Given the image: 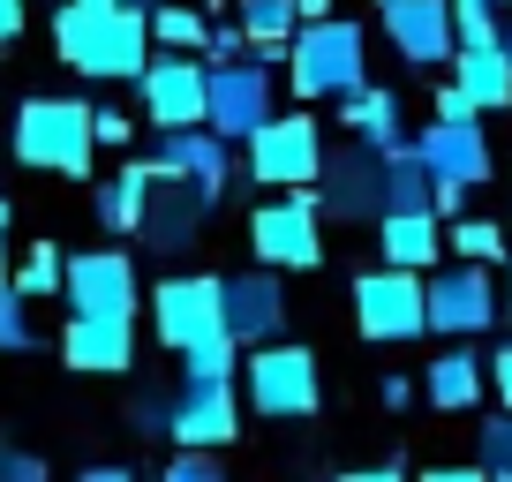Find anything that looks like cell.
<instances>
[{
  "label": "cell",
  "mask_w": 512,
  "mask_h": 482,
  "mask_svg": "<svg viewBox=\"0 0 512 482\" xmlns=\"http://www.w3.org/2000/svg\"><path fill=\"white\" fill-rule=\"evenodd\" d=\"M53 53L83 83H144V68L159 61L151 53V16H136V8H76V0L53 8Z\"/></svg>",
  "instance_id": "6da1fadb"
},
{
  "label": "cell",
  "mask_w": 512,
  "mask_h": 482,
  "mask_svg": "<svg viewBox=\"0 0 512 482\" xmlns=\"http://www.w3.org/2000/svg\"><path fill=\"white\" fill-rule=\"evenodd\" d=\"M16 159L31 174H61V181H91L98 159V129H91V106L83 98H23L16 106V129H8Z\"/></svg>",
  "instance_id": "7a4b0ae2"
},
{
  "label": "cell",
  "mask_w": 512,
  "mask_h": 482,
  "mask_svg": "<svg viewBox=\"0 0 512 482\" xmlns=\"http://www.w3.org/2000/svg\"><path fill=\"white\" fill-rule=\"evenodd\" d=\"M241 166H249L256 189L272 196H317L324 189V166H332V151H324V121L317 113H279V121H264V129L241 144Z\"/></svg>",
  "instance_id": "3957f363"
},
{
  "label": "cell",
  "mask_w": 512,
  "mask_h": 482,
  "mask_svg": "<svg viewBox=\"0 0 512 482\" xmlns=\"http://www.w3.org/2000/svg\"><path fill=\"white\" fill-rule=\"evenodd\" d=\"M287 83H294L302 106H317V98H339V106H347L354 91H369V31L354 16L302 23L294 61H287Z\"/></svg>",
  "instance_id": "277c9868"
},
{
  "label": "cell",
  "mask_w": 512,
  "mask_h": 482,
  "mask_svg": "<svg viewBox=\"0 0 512 482\" xmlns=\"http://www.w3.org/2000/svg\"><path fill=\"white\" fill-rule=\"evenodd\" d=\"M241 392H249V407L264 422H309L324 407V370L302 339H279V347L241 362Z\"/></svg>",
  "instance_id": "5b68a950"
},
{
  "label": "cell",
  "mask_w": 512,
  "mask_h": 482,
  "mask_svg": "<svg viewBox=\"0 0 512 482\" xmlns=\"http://www.w3.org/2000/svg\"><path fill=\"white\" fill-rule=\"evenodd\" d=\"M347 302H354V332L377 339V347H400V339L430 332V279H415V272H392V264L354 272Z\"/></svg>",
  "instance_id": "8992f818"
},
{
  "label": "cell",
  "mask_w": 512,
  "mask_h": 482,
  "mask_svg": "<svg viewBox=\"0 0 512 482\" xmlns=\"http://www.w3.org/2000/svg\"><path fill=\"white\" fill-rule=\"evenodd\" d=\"M151 332L166 354H196L211 339H226V279L211 272H174L151 287Z\"/></svg>",
  "instance_id": "52a82bcc"
},
{
  "label": "cell",
  "mask_w": 512,
  "mask_h": 482,
  "mask_svg": "<svg viewBox=\"0 0 512 482\" xmlns=\"http://www.w3.org/2000/svg\"><path fill=\"white\" fill-rule=\"evenodd\" d=\"M415 159L430 166V181H437V219L460 226L467 196L490 181V144H482V129L475 121H430V129L415 136Z\"/></svg>",
  "instance_id": "ba28073f"
},
{
  "label": "cell",
  "mask_w": 512,
  "mask_h": 482,
  "mask_svg": "<svg viewBox=\"0 0 512 482\" xmlns=\"http://www.w3.org/2000/svg\"><path fill=\"white\" fill-rule=\"evenodd\" d=\"M249 249L264 272H317L324 264V211L317 196H264L249 211Z\"/></svg>",
  "instance_id": "9c48e42d"
},
{
  "label": "cell",
  "mask_w": 512,
  "mask_h": 482,
  "mask_svg": "<svg viewBox=\"0 0 512 482\" xmlns=\"http://www.w3.org/2000/svg\"><path fill=\"white\" fill-rule=\"evenodd\" d=\"M144 98V121L159 136H189V129H211V61H189V53H159L136 83Z\"/></svg>",
  "instance_id": "30bf717a"
},
{
  "label": "cell",
  "mask_w": 512,
  "mask_h": 482,
  "mask_svg": "<svg viewBox=\"0 0 512 482\" xmlns=\"http://www.w3.org/2000/svg\"><path fill=\"white\" fill-rule=\"evenodd\" d=\"M68 317H128L144 309V287H136V257L128 249H83L68 257V287H61Z\"/></svg>",
  "instance_id": "8fae6325"
},
{
  "label": "cell",
  "mask_w": 512,
  "mask_h": 482,
  "mask_svg": "<svg viewBox=\"0 0 512 482\" xmlns=\"http://www.w3.org/2000/svg\"><path fill=\"white\" fill-rule=\"evenodd\" d=\"M497 309H505V294L490 287L482 264H445V272H430V332H445L452 347L482 339L497 324Z\"/></svg>",
  "instance_id": "7c38bea8"
},
{
  "label": "cell",
  "mask_w": 512,
  "mask_h": 482,
  "mask_svg": "<svg viewBox=\"0 0 512 482\" xmlns=\"http://www.w3.org/2000/svg\"><path fill=\"white\" fill-rule=\"evenodd\" d=\"M264 121H279V106H272V68H264V61H226V68H211V136H219V144H249Z\"/></svg>",
  "instance_id": "4fadbf2b"
},
{
  "label": "cell",
  "mask_w": 512,
  "mask_h": 482,
  "mask_svg": "<svg viewBox=\"0 0 512 482\" xmlns=\"http://www.w3.org/2000/svg\"><path fill=\"white\" fill-rule=\"evenodd\" d=\"M226 339H234L241 354H264L287 339V287H279V272H234L226 279Z\"/></svg>",
  "instance_id": "5bb4252c"
},
{
  "label": "cell",
  "mask_w": 512,
  "mask_h": 482,
  "mask_svg": "<svg viewBox=\"0 0 512 482\" xmlns=\"http://www.w3.org/2000/svg\"><path fill=\"white\" fill-rule=\"evenodd\" d=\"M317 211H332V219L347 226H377L384 219V151L369 144H347L332 151V166H324V189H317Z\"/></svg>",
  "instance_id": "9a60e30c"
},
{
  "label": "cell",
  "mask_w": 512,
  "mask_h": 482,
  "mask_svg": "<svg viewBox=\"0 0 512 482\" xmlns=\"http://www.w3.org/2000/svg\"><path fill=\"white\" fill-rule=\"evenodd\" d=\"M384 38L407 68H445L460 61V31H452V0H392L384 8Z\"/></svg>",
  "instance_id": "2e32d148"
},
{
  "label": "cell",
  "mask_w": 512,
  "mask_h": 482,
  "mask_svg": "<svg viewBox=\"0 0 512 482\" xmlns=\"http://www.w3.org/2000/svg\"><path fill=\"white\" fill-rule=\"evenodd\" d=\"M241 437L234 385H181L174 392V452H226Z\"/></svg>",
  "instance_id": "e0dca14e"
},
{
  "label": "cell",
  "mask_w": 512,
  "mask_h": 482,
  "mask_svg": "<svg viewBox=\"0 0 512 482\" xmlns=\"http://www.w3.org/2000/svg\"><path fill=\"white\" fill-rule=\"evenodd\" d=\"M151 166H159L166 181H181V189H196L204 204H219V196H226V181H234V144H219L211 129H189V136H159Z\"/></svg>",
  "instance_id": "ac0fdd59"
},
{
  "label": "cell",
  "mask_w": 512,
  "mask_h": 482,
  "mask_svg": "<svg viewBox=\"0 0 512 482\" xmlns=\"http://www.w3.org/2000/svg\"><path fill=\"white\" fill-rule=\"evenodd\" d=\"M61 362L76 377H121L136 362V324L128 317H68L61 324Z\"/></svg>",
  "instance_id": "d6986e66"
},
{
  "label": "cell",
  "mask_w": 512,
  "mask_h": 482,
  "mask_svg": "<svg viewBox=\"0 0 512 482\" xmlns=\"http://www.w3.org/2000/svg\"><path fill=\"white\" fill-rule=\"evenodd\" d=\"M204 196L196 189H181V181H166L159 174V196H151V211H144V249H159V257H181V249H196V234H204Z\"/></svg>",
  "instance_id": "ffe728a7"
},
{
  "label": "cell",
  "mask_w": 512,
  "mask_h": 482,
  "mask_svg": "<svg viewBox=\"0 0 512 482\" xmlns=\"http://www.w3.org/2000/svg\"><path fill=\"white\" fill-rule=\"evenodd\" d=\"M151 196H159V166H151V159H136V166H121L113 181H98L91 211H98V226H106V234H144Z\"/></svg>",
  "instance_id": "44dd1931"
},
{
  "label": "cell",
  "mask_w": 512,
  "mask_h": 482,
  "mask_svg": "<svg viewBox=\"0 0 512 482\" xmlns=\"http://www.w3.org/2000/svg\"><path fill=\"white\" fill-rule=\"evenodd\" d=\"M377 249L392 272H437V257H445V226H437V211H415V219H377Z\"/></svg>",
  "instance_id": "7402d4cb"
},
{
  "label": "cell",
  "mask_w": 512,
  "mask_h": 482,
  "mask_svg": "<svg viewBox=\"0 0 512 482\" xmlns=\"http://www.w3.org/2000/svg\"><path fill=\"white\" fill-rule=\"evenodd\" d=\"M422 392H430V407H445V415H475L482 392H490V370L475 362V347H445L422 370Z\"/></svg>",
  "instance_id": "603a6c76"
},
{
  "label": "cell",
  "mask_w": 512,
  "mask_h": 482,
  "mask_svg": "<svg viewBox=\"0 0 512 482\" xmlns=\"http://www.w3.org/2000/svg\"><path fill=\"white\" fill-rule=\"evenodd\" d=\"M339 121H347V144H369V151H384V159L415 144V136L400 129V91H377V83L354 91L347 106H339Z\"/></svg>",
  "instance_id": "cb8c5ba5"
},
{
  "label": "cell",
  "mask_w": 512,
  "mask_h": 482,
  "mask_svg": "<svg viewBox=\"0 0 512 482\" xmlns=\"http://www.w3.org/2000/svg\"><path fill=\"white\" fill-rule=\"evenodd\" d=\"M452 83H460V98L475 113H505L512 106V61H505V46L460 53V61H452Z\"/></svg>",
  "instance_id": "d4e9b609"
},
{
  "label": "cell",
  "mask_w": 512,
  "mask_h": 482,
  "mask_svg": "<svg viewBox=\"0 0 512 482\" xmlns=\"http://www.w3.org/2000/svg\"><path fill=\"white\" fill-rule=\"evenodd\" d=\"M392 211H400V219H415V211H437V181H430V166L415 159V144L384 159V219H392Z\"/></svg>",
  "instance_id": "484cf974"
},
{
  "label": "cell",
  "mask_w": 512,
  "mask_h": 482,
  "mask_svg": "<svg viewBox=\"0 0 512 482\" xmlns=\"http://www.w3.org/2000/svg\"><path fill=\"white\" fill-rule=\"evenodd\" d=\"M151 46L159 53H211V16L189 8V0H166L159 16H151Z\"/></svg>",
  "instance_id": "4316f807"
},
{
  "label": "cell",
  "mask_w": 512,
  "mask_h": 482,
  "mask_svg": "<svg viewBox=\"0 0 512 482\" xmlns=\"http://www.w3.org/2000/svg\"><path fill=\"white\" fill-rule=\"evenodd\" d=\"M61 287H68V249L61 241H31L23 264H16V294L23 302H53Z\"/></svg>",
  "instance_id": "83f0119b"
},
{
  "label": "cell",
  "mask_w": 512,
  "mask_h": 482,
  "mask_svg": "<svg viewBox=\"0 0 512 482\" xmlns=\"http://www.w3.org/2000/svg\"><path fill=\"white\" fill-rule=\"evenodd\" d=\"M445 249H452V257H460V264H482V272H490L497 257L512 264V234H505V226H497V219H475V211H467L460 226H445Z\"/></svg>",
  "instance_id": "f1b7e54d"
},
{
  "label": "cell",
  "mask_w": 512,
  "mask_h": 482,
  "mask_svg": "<svg viewBox=\"0 0 512 482\" xmlns=\"http://www.w3.org/2000/svg\"><path fill=\"white\" fill-rule=\"evenodd\" d=\"M249 362V354L234 347V339H211V347L181 354V385H234V370Z\"/></svg>",
  "instance_id": "f546056e"
},
{
  "label": "cell",
  "mask_w": 512,
  "mask_h": 482,
  "mask_svg": "<svg viewBox=\"0 0 512 482\" xmlns=\"http://www.w3.org/2000/svg\"><path fill=\"white\" fill-rule=\"evenodd\" d=\"M475 460H482V475H490V482H512V415L475 422Z\"/></svg>",
  "instance_id": "4dcf8cb0"
},
{
  "label": "cell",
  "mask_w": 512,
  "mask_h": 482,
  "mask_svg": "<svg viewBox=\"0 0 512 482\" xmlns=\"http://www.w3.org/2000/svg\"><path fill=\"white\" fill-rule=\"evenodd\" d=\"M452 31H460V53L505 46V16H497V8H452Z\"/></svg>",
  "instance_id": "1f68e13d"
},
{
  "label": "cell",
  "mask_w": 512,
  "mask_h": 482,
  "mask_svg": "<svg viewBox=\"0 0 512 482\" xmlns=\"http://www.w3.org/2000/svg\"><path fill=\"white\" fill-rule=\"evenodd\" d=\"M38 347V324H31V302L16 287L0 294V354H31Z\"/></svg>",
  "instance_id": "d6a6232c"
},
{
  "label": "cell",
  "mask_w": 512,
  "mask_h": 482,
  "mask_svg": "<svg viewBox=\"0 0 512 482\" xmlns=\"http://www.w3.org/2000/svg\"><path fill=\"white\" fill-rule=\"evenodd\" d=\"M159 482H226V467H219V452H174Z\"/></svg>",
  "instance_id": "836d02e7"
},
{
  "label": "cell",
  "mask_w": 512,
  "mask_h": 482,
  "mask_svg": "<svg viewBox=\"0 0 512 482\" xmlns=\"http://www.w3.org/2000/svg\"><path fill=\"white\" fill-rule=\"evenodd\" d=\"M128 430L136 437H174V400H136L128 407Z\"/></svg>",
  "instance_id": "e575fe53"
},
{
  "label": "cell",
  "mask_w": 512,
  "mask_h": 482,
  "mask_svg": "<svg viewBox=\"0 0 512 482\" xmlns=\"http://www.w3.org/2000/svg\"><path fill=\"white\" fill-rule=\"evenodd\" d=\"M91 129H98V144H113V151H121L128 136H136V121H128L121 106H91Z\"/></svg>",
  "instance_id": "d590c367"
},
{
  "label": "cell",
  "mask_w": 512,
  "mask_h": 482,
  "mask_svg": "<svg viewBox=\"0 0 512 482\" xmlns=\"http://www.w3.org/2000/svg\"><path fill=\"white\" fill-rule=\"evenodd\" d=\"M23 23H31V0H0V46H16Z\"/></svg>",
  "instance_id": "8d00e7d4"
},
{
  "label": "cell",
  "mask_w": 512,
  "mask_h": 482,
  "mask_svg": "<svg viewBox=\"0 0 512 482\" xmlns=\"http://www.w3.org/2000/svg\"><path fill=\"white\" fill-rule=\"evenodd\" d=\"M0 482H53V475H46V460H38V452H16V460L0 467Z\"/></svg>",
  "instance_id": "74e56055"
},
{
  "label": "cell",
  "mask_w": 512,
  "mask_h": 482,
  "mask_svg": "<svg viewBox=\"0 0 512 482\" xmlns=\"http://www.w3.org/2000/svg\"><path fill=\"white\" fill-rule=\"evenodd\" d=\"M490 392L505 400V415H512V347H497V354H490Z\"/></svg>",
  "instance_id": "f35d334b"
},
{
  "label": "cell",
  "mask_w": 512,
  "mask_h": 482,
  "mask_svg": "<svg viewBox=\"0 0 512 482\" xmlns=\"http://www.w3.org/2000/svg\"><path fill=\"white\" fill-rule=\"evenodd\" d=\"M437 121H475V106L460 98V83H445V91H437Z\"/></svg>",
  "instance_id": "ab89813d"
},
{
  "label": "cell",
  "mask_w": 512,
  "mask_h": 482,
  "mask_svg": "<svg viewBox=\"0 0 512 482\" xmlns=\"http://www.w3.org/2000/svg\"><path fill=\"white\" fill-rule=\"evenodd\" d=\"M415 482H490V475H482V460H467V467H430V475H415Z\"/></svg>",
  "instance_id": "60d3db41"
},
{
  "label": "cell",
  "mask_w": 512,
  "mask_h": 482,
  "mask_svg": "<svg viewBox=\"0 0 512 482\" xmlns=\"http://www.w3.org/2000/svg\"><path fill=\"white\" fill-rule=\"evenodd\" d=\"M76 482H136V475H128V467H113V460H98V467H83Z\"/></svg>",
  "instance_id": "b9f144b4"
},
{
  "label": "cell",
  "mask_w": 512,
  "mask_h": 482,
  "mask_svg": "<svg viewBox=\"0 0 512 482\" xmlns=\"http://www.w3.org/2000/svg\"><path fill=\"white\" fill-rule=\"evenodd\" d=\"M384 407H415V385H407V377H384Z\"/></svg>",
  "instance_id": "7bdbcfd3"
},
{
  "label": "cell",
  "mask_w": 512,
  "mask_h": 482,
  "mask_svg": "<svg viewBox=\"0 0 512 482\" xmlns=\"http://www.w3.org/2000/svg\"><path fill=\"white\" fill-rule=\"evenodd\" d=\"M16 287V272H8V204H0V294Z\"/></svg>",
  "instance_id": "ee69618b"
},
{
  "label": "cell",
  "mask_w": 512,
  "mask_h": 482,
  "mask_svg": "<svg viewBox=\"0 0 512 482\" xmlns=\"http://www.w3.org/2000/svg\"><path fill=\"white\" fill-rule=\"evenodd\" d=\"M339 16V0H302V23H332Z\"/></svg>",
  "instance_id": "f6af8a7d"
},
{
  "label": "cell",
  "mask_w": 512,
  "mask_h": 482,
  "mask_svg": "<svg viewBox=\"0 0 512 482\" xmlns=\"http://www.w3.org/2000/svg\"><path fill=\"white\" fill-rule=\"evenodd\" d=\"M347 482H407L400 467H362V475H347Z\"/></svg>",
  "instance_id": "bcb514c9"
},
{
  "label": "cell",
  "mask_w": 512,
  "mask_h": 482,
  "mask_svg": "<svg viewBox=\"0 0 512 482\" xmlns=\"http://www.w3.org/2000/svg\"><path fill=\"white\" fill-rule=\"evenodd\" d=\"M121 8H136V16H159V8H166V0H121Z\"/></svg>",
  "instance_id": "7dc6e473"
},
{
  "label": "cell",
  "mask_w": 512,
  "mask_h": 482,
  "mask_svg": "<svg viewBox=\"0 0 512 482\" xmlns=\"http://www.w3.org/2000/svg\"><path fill=\"white\" fill-rule=\"evenodd\" d=\"M76 8H121V0H76Z\"/></svg>",
  "instance_id": "c3c4849f"
},
{
  "label": "cell",
  "mask_w": 512,
  "mask_h": 482,
  "mask_svg": "<svg viewBox=\"0 0 512 482\" xmlns=\"http://www.w3.org/2000/svg\"><path fill=\"white\" fill-rule=\"evenodd\" d=\"M452 8H497V0H452Z\"/></svg>",
  "instance_id": "681fc988"
},
{
  "label": "cell",
  "mask_w": 512,
  "mask_h": 482,
  "mask_svg": "<svg viewBox=\"0 0 512 482\" xmlns=\"http://www.w3.org/2000/svg\"><path fill=\"white\" fill-rule=\"evenodd\" d=\"M505 61H512V16H505Z\"/></svg>",
  "instance_id": "f907efd6"
},
{
  "label": "cell",
  "mask_w": 512,
  "mask_h": 482,
  "mask_svg": "<svg viewBox=\"0 0 512 482\" xmlns=\"http://www.w3.org/2000/svg\"><path fill=\"white\" fill-rule=\"evenodd\" d=\"M505 309H512V264H505Z\"/></svg>",
  "instance_id": "816d5d0a"
},
{
  "label": "cell",
  "mask_w": 512,
  "mask_h": 482,
  "mask_svg": "<svg viewBox=\"0 0 512 482\" xmlns=\"http://www.w3.org/2000/svg\"><path fill=\"white\" fill-rule=\"evenodd\" d=\"M8 460H16V445H0V467H8Z\"/></svg>",
  "instance_id": "f5cc1de1"
},
{
  "label": "cell",
  "mask_w": 512,
  "mask_h": 482,
  "mask_svg": "<svg viewBox=\"0 0 512 482\" xmlns=\"http://www.w3.org/2000/svg\"><path fill=\"white\" fill-rule=\"evenodd\" d=\"M211 8H219V0H204V16H211Z\"/></svg>",
  "instance_id": "db71d44e"
},
{
  "label": "cell",
  "mask_w": 512,
  "mask_h": 482,
  "mask_svg": "<svg viewBox=\"0 0 512 482\" xmlns=\"http://www.w3.org/2000/svg\"><path fill=\"white\" fill-rule=\"evenodd\" d=\"M377 8H392V0H377Z\"/></svg>",
  "instance_id": "11a10c76"
},
{
  "label": "cell",
  "mask_w": 512,
  "mask_h": 482,
  "mask_svg": "<svg viewBox=\"0 0 512 482\" xmlns=\"http://www.w3.org/2000/svg\"><path fill=\"white\" fill-rule=\"evenodd\" d=\"M497 8H505V0H497Z\"/></svg>",
  "instance_id": "9f6ffc18"
}]
</instances>
